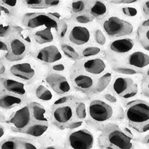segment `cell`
<instances>
[{
  "label": "cell",
  "instance_id": "54",
  "mask_svg": "<svg viewBox=\"0 0 149 149\" xmlns=\"http://www.w3.org/2000/svg\"><path fill=\"white\" fill-rule=\"evenodd\" d=\"M2 63H1V62H0V68L2 67Z\"/></svg>",
  "mask_w": 149,
  "mask_h": 149
},
{
  "label": "cell",
  "instance_id": "29",
  "mask_svg": "<svg viewBox=\"0 0 149 149\" xmlns=\"http://www.w3.org/2000/svg\"><path fill=\"white\" fill-rule=\"evenodd\" d=\"M61 49L63 50V53L67 56L68 58H70L73 60H77L79 58V55H78V52L74 50V48H72L70 45H61Z\"/></svg>",
  "mask_w": 149,
  "mask_h": 149
},
{
  "label": "cell",
  "instance_id": "17",
  "mask_svg": "<svg viewBox=\"0 0 149 149\" xmlns=\"http://www.w3.org/2000/svg\"><path fill=\"white\" fill-rule=\"evenodd\" d=\"M74 86L81 91H89L93 87L94 81L89 75L85 74H75L72 78Z\"/></svg>",
  "mask_w": 149,
  "mask_h": 149
},
{
  "label": "cell",
  "instance_id": "33",
  "mask_svg": "<svg viewBox=\"0 0 149 149\" xmlns=\"http://www.w3.org/2000/svg\"><path fill=\"white\" fill-rule=\"evenodd\" d=\"M101 52L100 48L98 47H87L85 48L82 51V55L84 58L86 57H90V56H94L98 54Z\"/></svg>",
  "mask_w": 149,
  "mask_h": 149
},
{
  "label": "cell",
  "instance_id": "37",
  "mask_svg": "<svg viewBox=\"0 0 149 149\" xmlns=\"http://www.w3.org/2000/svg\"><path fill=\"white\" fill-rule=\"evenodd\" d=\"M94 37H95V40L97 42H98V44L100 45H104L106 42V38H105L104 35L102 33V31L99 29L95 31V34H94Z\"/></svg>",
  "mask_w": 149,
  "mask_h": 149
},
{
  "label": "cell",
  "instance_id": "51",
  "mask_svg": "<svg viewBox=\"0 0 149 149\" xmlns=\"http://www.w3.org/2000/svg\"><path fill=\"white\" fill-rule=\"evenodd\" d=\"M148 5H149V2H146V3L144 4V6H143V10H144L145 14H147V16L148 15Z\"/></svg>",
  "mask_w": 149,
  "mask_h": 149
},
{
  "label": "cell",
  "instance_id": "38",
  "mask_svg": "<svg viewBox=\"0 0 149 149\" xmlns=\"http://www.w3.org/2000/svg\"><path fill=\"white\" fill-rule=\"evenodd\" d=\"M122 12L124 14L128 16V17H134L137 14V10L134 8L125 7L122 8Z\"/></svg>",
  "mask_w": 149,
  "mask_h": 149
},
{
  "label": "cell",
  "instance_id": "12",
  "mask_svg": "<svg viewBox=\"0 0 149 149\" xmlns=\"http://www.w3.org/2000/svg\"><path fill=\"white\" fill-rule=\"evenodd\" d=\"M10 74L25 81H30L35 75V70L30 63H22L12 65L9 69Z\"/></svg>",
  "mask_w": 149,
  "mask_h": 149
},
{
  "label": "cell",
  "instance_id": "45",
  "mask_svg": "<svg viewBox=\"0 0 149 149\" xmlns=\"http://www.w3.org/2000/svg\"><path fill=\"white\" fill-rule=\"evenodd\" d=\"M69 100H70V97L69 96L63 97V98H59L58 100L56 101L54 103V106H55V105H61L63 104H65L66 102H67Z\"/></svg>",
  "mask_w": 149,
  "mask_h": 149
},
{
  "label": "cell",
  "instance_id": "43",
  "mask_svg": "<svg viewBox=\"0 0 149 149\" xmlns=\"http://www.w3.org/2000/svg\"><path fill=\"white\" fill-rule=\"evenodd\" d=\"M1 4L5 5V7H7L8 8L9 7L14 8L15 7L17 4V0H13V1H0Z\"/></svg>",
  "mask_w": 149,
  "mask_h": 149
},
{
  "label": "cell",
  "instance_id": "6",
  "mask_svg": "<svg viewBox=\"0 0 149 149\" xmlns=\"http://www.w3.org/2000/svg\"><path fill=\"white\" fill-rule=\"evenodd\" d=\"M113 89L117 95L125 99L132 98L138 93L137 84L128 78H117L114 81Z\"/></svg>",
  "mask_w": 149,
  "mask_h": 149
},
{
  "label": "cell",
  "instance_id": "28",
  "mask_svg": "<svg viewBox=\"0 0 149 149\" xmlns=\"http://www.w3.org/2000/svg\"><path fill=\"white\" fill-rule=\"evenodd\" d=\"M111 77H112L111 73L107 72L105 74H104L102 78H99L96 86L97 91L98 92L103 91V90H104L107 86H108L110 82L111 81Z\"/></svg>",
  "mask_w": 149,
  "mask_h": 149
},
{
  "label": "cell",
  "instance_id": "18",
  "mask_svg": "<svg viewBox=\"0 0 149 149\" xmlns=\"http://www.w3.org/2000/svg\"><path fill=\"white\" fill-rule=\"evenodd\" d=\"M83 66L86 72L93 74H102L106 69V64L100 58L90 59L85 61Z\"/></svg>",
  "mask_w": 149,
  "mask_h": 149
},
{
  "label": "cell",
  "instance_id": "2",
  "mask_svg": "<svg viewBox=\"0 0 149 149\" xmlns=\"http://www.w3.org/2000/svg\"><path fill=\"white\" fill-rule=\"evenodd\" d=\"M126 108V117L130 127L139 133L148 130L149 107L146 101L136 100L129 102Z\"/></svg>",
  "mask_w": 149,
  "mask_h": 149
},
{
  "label": "cell",
  "instance_id": "22",
  "mask_svg": "<svg viewBox=\"0 0 149 149\" xmlns=\"http://www.w3.org/2000/svg\"><path fill=\"white\" fill-rule=\"evenodd\" d=\"M48 128H49L48 123L39 122V123L29 125L27 127H26L21 132L32 136L34 137H40L41 136L43 135L47 131Z\"/></svg>",
  "mask_w": 149,
  "mask_h": 149
},
{
  "label": "cell",
  "instance_id": "48",
  "mask_svg": "<svg viewBox=\"0 0 149 149\" xmlns=\"http://www.w3.org/2000/svg\"><path fill=\"white\" fill-rule=\"evenodd\" d=\"M105 98H106V99H107L108 102H113V103H114V102H116V101H117L116 98L114 95H110V94H106V95H105Z\"/></svg>",
  "mask_w": 149,
  "mask_h": 149
},
{
  "label": "cell",
  "instance_id": "34",
  "mask_svg": "<svg viewBox=\"0 0 149 149\" xmlns=\"http://www.w3.org/2000/svg\"><path fill=\"white\" fill-rule=\"evenodd\" d=\"M11 31V27L10 25L0 23V39L7 37L8 36L10 35Z\"/></svg>",
  "mask_w": 149,
  "mask_h": 149
},
{
  "label": "cell",
  "instance_id": "16",
  "mask_svg": "<svg viewBox=\"0 0 149 149\" xmlns=\"http://www.w3.org/2000/svg\"><path fill=\"white\" fill-rule=\"evenodd\" d=\"M70 40L74 44L81 46L86 44L90 39V33L86 28L74 26L70 31Z\"/></svg>",
  "mask_w": 149,
  "mask_h": 149
},
{
  "label": "cell",
  "instance_id": "14",
  "mask_svg": "<svg viewBox=\"0 0 149 149\" xmlns=\"http://www.w3.org/2000/svg\"><path fill=\"white\" fill-rule=\"evenodd\" d=\"M37 58L45 63H52L59 61L62 58V54L55 46H49L40 49Z\"/></svg>",
  "mask_w": 149,
  "mask_h": 149
},
{
  "label": "cell",
  "instance_id": "20",
  "mask_svg": "<svg viewBox=\"0 0 149 149\" xmlns=\"http://www.w3.org/2000/svg\"><path fill=\"white\" fill-rule=\"evenodd\" d=\"M129 65L136 68L146 67L149 63V57L142 52H136L127 58Z\"/></svg>",
  "mask_w": 149,
  "mask_h": 149
},
{
  "label": "cell",
  "instance_id": "49",
  "mask_svg": "<svg viewBox=\"0 0 149 149\" xmlns=\"http://www.w3.org/2000/svg\"><path fill=\"white\" fill-rule=\"evenodd\" d=\"M111 3L114 4H130L136 2V0H132V1H129V0H126V1H111Z\"/></svg>",
  "mask_w": 149,
  "mask_h": 149
},
{
  "label": "cell",
  "instance_id": "15",
  "mask_svg": "<svg viewBox=\"0 0 149 149\" xmlns=\"http://www.w3.org/2000/svg\"><path fill=\"white\" fill-rule=\"evenodd\" d=\"M0 84L5 90L16 95L25 96L26 95V86L23 83L8 78L0 77Z\"/></svg>",
  "mask_w": 149,
  "mask_h": 149
},
{
  "label": "cell",
  "instance_id": "4",
  "mask_svg": "<svg viewBox=\"0 0 149 149\" xmlns=\"http://www.w3.org/2000/svg\"><path fill=\"white\" fill-rule=\"evenodd\" d=\"M103 28L105 32L112 37L128 35L131 34L134 30L133 26L130 22L116 17H112L104 21Z\"/></svg>",
  "mask_w": 149,
  "mask_h": 149
},
{
  "label": "cell",
  "instance_id": "25",
  "mask_svg": "<svg viewBox=\"0 0 149 149\" xmlns=\"http://www.w3.org/2000/svg\"><path fill=\"white\" fill-rule=\"evenodd\" d=\"M34 38H35L36 41L40 44L51 42L54 40V37H53L51 29H45L37 31L34 34Z\"/></svg>",
  "mask_w": 149,
  "mask_h": 149
},
{
  "label": "cell",
  "instance_id": "9",
  "mask_svg": "<svg viewBox=\"0 0 149 149\" xmlns=\"http://www.w3.org/2000/svg\"><path fill=\"white\" fill-rule=\"evenodd\" d=\"M8 52L5 54V58L7 61H19L24 58L27 51L26 43L19 38H13L8 43Z\"/></svg>",
  "mask_w": 149,
  "mask_h": 149
},
{
  "label": "cell",
  "instance_id": "41",
  "mask_svg": "<svg viewBox=\"0 0 149 149\" xmlns=\"http://www.w3.org/2000/svg\"><path fill=\"white\" fill-rule=\"evenodd\" d=\"M8 43L0 39V52H8Z\"/></svg>",
  "mask_w": 149,
  "mask_h": 149
},
{
  "label": "cell",
  "instance_id": "32",
  "mask_svg": "<svg viewBox=\"0 0 149 149\" xmlns=\"http://www.w3.org/2000/svg\"><path fill=\"white\" fill-rule=\"evenodd\" d=\"M75 114L79 119H84L86 116V105L83 102H80L75 110Z\"/></svg>",
  "mask_w": 149,
  "mask_h": 149
},
{
  "label": "cell",
  "instance_id": "1",
  "mask_svg": "<svg viewBox=\"0 0 149 149\" xmlns=\"http://www.w3.org/2000/svg\"><path fill=\"white\" fill-rule=\"evenodd\" d=\"M98 145L102 149H134L135 143L125 131L116 125L105 127L98 137Z\"/></svg>",
  "mask_w": 149,
  "mask_h": 149
},
{
  "label": "cell",
  "instance_id": "11",
  "mask_svg": "<svg viewBox=\"0 0 149 149\" xmlns=\"http://www.w3.org/2000/svg\"><path fill=\"white\" fill-rule=\"evenodd\" d=\"M49 86L58 94H65L70 91V85L64 76L56 73L49 74L46 78Z\"/></svg>",
  "mask_w": 149,
  "mask_h": 149
},
{
  "label": "cell",
  "instance_id": "50",
  "mask_svg": "<svg viewBox=\"0 0 149 149\" xmlns=\"http://www.w3.org/2000/svg\"><path fill=\"white\" fill-rule=\"evenodd\" d=\"M5 132H6L5 128L0 124V139H2L4 137V136L5 135Z\"/></svg>",
  "mask_w": 149,
  "mask_h": 149
},
{
  "label": "cell",
  "instance_id": "40",
  "mask_svg": "<svg viewBox=\"0 0 149 149\" xmlns=\"http://www.w3.org/2000/svg\"><path fill=\"white\" fill-rule=\"evenodd\" d=\"M76 20L80 23H87V22H90V21H92V18H90L88 16L81 14V15H79L76 17Z\"/></svg>",
  "mask_w": 149,
  "mask_h": 149
},
{
  "label": "cell",
  "instance_id": "30",
  "mask_svg": "<svg viewBox=\"0 0 149 149\" xmlns=\"http://www.w3.org/2000/svg\"><path fill=\"white\" fill-rule=\"evenodd\" d=\"M24 3L30 8L42 9L48 8L47 5L45 4L44 0H26L24 1Z\"/></svg>",
  "mask_w": 149,
  "mask_h": 149
},
{
  "label": "cell",
  "instance_id": "31",
  "mask_svg": "<svg viewBox=\"0 0 149 149\" xmlns=\"http://www.w3.org/2000/svg\"><path fill=\"white\" fill-rule=\"evenodd\" d=\"M18 140L20 145V148L22 149H39V146L35 142L26 139L18 138Z\"/></svg>",
  "mask_w": 149,
  "mask_h": 149
},
{
  "label": "cell",
  "instance_id": "26",
  "mask_svg": "<svg viewBox=\"0 0 149 149\" xmlns=\"http://www.w3.org/2000/svg\"><path fill=\"white\" fill-rule=\"evenodd\" d=\"M36 96L40 100L48 102L52 100V93L48 88L43 85H39L36 89Z\"/></svg>",
  "mask_w": 149,
  "mask_h": 149
},
{
  "label": "cell",
  "instance_id": "47",
  "mask_svg": "<svg viewBox=\"0 0 149 149\" xmlns=\"http://www.w3.org/2000/svg\"><path fill=\"white\" fill-rule=\"evenodd\" d=\"M82 122H72V123H70L68 125V126L66 127L68 128H70V129H74V128H76V127H80V126L81 125Z\"/></svg>",
  "mask_w": 149,
  "mask_h": 149
},
{
  "label": "cell",
  "instance_id": "5",
  "mask_svg": "<svg viewBox=\"0 0 149 149\" xmlns=\"http://www.w3.org/2000/svg\"><path fill=\"white\" fill-rule=\"evenodd\" d=\"M94 144V136L87 130L73 131L67 138V145L71 149H91Z\"/></svg>",
  "mask_w": 149,
  "mask_h": 149
},
{
  "label": "cell",
  "instance_id": "53",
  "mask_svg": "<svg viewBox=\"0 0 149 149\" xmlns=\"http://www.w3.org/2000/svg\"><path fill=\"white\" fill-rule=\"evenodd\" d=\"M45 149H58V148L57 147H55V146H49V147H46Z\"/></svg>",
  "mask_w": 149,
  "mask_h": 149
},
{
  "label": "cell",
  "instance_id": "8",
  "mask_svg": "<svg viewBox=\"0 0 149 149\" xmlns=\"http://www.w3.org/2000/svg\"><path fill=\"white\" fill-rule=\"evenodd\" d=\"M31 115L29 106L19 109L9 118L8 123L11 125V129L16 131H22L30 125Z\"/></svg>",
  "mask_w": 149,
  "mask_h": 149
},
{
  "label": "cell",
  "instance_id": "21",
  "mask_svg": "<svg viewBox=\"0 0 149 149\" xmlns=\"http://www.w3.org/2000/svg\"><path fill=\"white\" fill-rule=\"evenodd\" d=\"M31 117L35 121L42 123H47L48 119L46 116V110L43 106L37 102H33L29 105Z\"/></svg>",
  "mask_w": 149,
  "mask_h": 149
},
{
  "label": "cell",
  "instance_id": "36",
  "mask_svg": "<svg viewBox=\"0 0 149 149\" xmlns=\"http://www.w3.org/2000/svg\"><path fill=\"white\" fill-rule=\"evenodd\" d=\"M72 8L74 13H80L83 11L85 8V3L83 1L74 2L72 4Z\"/></svg>",
  "mask_w": 149,
  "mask_h": 149
},
{
  "label": "cell",
  "instance_id": "7",
  "mask_svg": "<svg viewBox=\"0 0 149 149\" xmlns=\"http://www.w3.org/2000/svg\"><path fill=\"white\" fill-rule=\"evenodd\" d=\"M113 109L110 105L100 100H95L90 103L89 114L93 120L103 122L109 120L113 116Z\"/></svg>",
  "mask_w": 149,
  "mask_h": 149
},
{
  "label": "cell",
  "instance_id": "10",
  "mask_svg": "<svg viewBox=\"0 0 149 149\" xmlns=\"http://www.w3.org/2000/svg\"><path fill=\"white\" fill-rule=\"evenodd\" d=\"M24 96L16 95L5 90L0 84V108L9 110L21 104L24 101Z\"/></svg>",
  "mask_w": 149,
  "mask_h": 149
},
{
  "label": "cell",
  "instance_id": "23",
  "mask_svg": "<svg viewBox=\"0 0 149 149\" xmlns=\"http://www.w3.org/2000/svg\"><path fill=\"white\" fill-rule=\"evenodd\" d=\"M90 13L93 17L101 18L107 14V8L104 2L99 1L93 2L90 8Z\"/></svg>",
  "mask_w": 149,
  "mask_h": 149
},
{
  "label": "cell",
  "instance_id": "19",
  "mask_svg": "<svg viewBox=\"0 0 149 149\" xmlns=\"http://www.w3.org/2000/svg\"><path fill=\"white\" fill-rule=\"evenodd\" d=\"M134 42L131 39L125 38V39L116 40L113 41L110 45V48L114 52L124 54V53L129 52L134 48Z\"/></svg>",
  "mask_w": 149,
  "mask_h": 149
},
{
  "label": "cell",
  "instance_id": "27",
  "mask_svg": "<svg viewBox=\"0 0 149 149\" xmlns=\"http://www.w3.org/2000/svg\"><path fill=\"white\" fill-rule=\"evenodd\" d=\"M0 149H20L18 138H7L0 142Z\"/></svg>",
  "mask_w": 149,
  "mask_h": 149
},
{
  "label": "cell",
  "instance_id": "44",
  "mask_svg": "<svg viewBox=\"0 0 149 149\" xmlns=\"http://www.w3.org/2000/svg\"><path fill=\"white\" fill-rule=\"evenodd\" d=\"M45 4L47 5V7H55L60 4L59 0H44Z\"/></svg>",
  "mask_w": 149,
  "mask_h": 149
},
{
  "label": "cell",
  "instance_id": "24",
  "mask_svg": "<svg viewBox=\"0 0 149 149\" xmlns=\"http://www.w3.org/2000/svg\"><path fill=\"white\" fill-rule=\"evenodd\" d=\"M138 37L139 42L146 50H148V19L145 21L138 30Z\"/></svg>",
  "mask_w": 149,
  "mask_h": 149
},
{
  "label": "cell",
  "instance_id": "52",
  "mask_svg": "<svg viewBox=\"0 0 149 149\" xmlns=\"http://www.w3.org/2000/svg\"><path fill=\"white\" fill-rule=\"evenodd\" d=\"M4 120H5V116H4L3 114L0 112V123H1L2 122H3Z\"/></svg>",
  "mask_w": 149,
  "mask_h": 149
},
{
  "label": "cell",
  "instance_id": "39",
  "mask_svg": "<svg viewBox=\"0 0 149 149\" xmlns=\"http://www.w3.org/2000/svg\"><path fill=\"white\" fill-rule=\"evenodd\" d=\"M116 71L117 72L119 73H123V74H134L138 73L137 71H136L135 70H133V69H129V68H117L116 69Z\"/></svg>",
  "mask_w": 149,
  "mask_h": 149
},
{
  "label": "cell",
  "instance_id": "3",
  "mask_svg": "<svg viewBox=\"0 0 149 149\" xmlns=\"http://www.w3.org/2000/svg\"><path fill=\"white\" fill-rule=\"evenodd\" d=\"M22 23L29 29H35L39 26H45L46 29H54L58 30V19L56 18L52 13H30L27 14L23 18Z\"/></svg>",
  "mask_w": 149,
  "mask_h": 149
},
{
  "label": "cell",
  "instance_id": "42",
  "mask_svg": "<svg viewBox=\"0 0 149 149\" xmlns=\"http://www.w3.org/2000/svg\"><path fill=\"white\" fill-rule=\"evenodd\" d=\"M10 14V10L7 7H5V5H2L0 2V17L3 16H7Z\"/></svg>",
  "mask_w": 149,
  "mask_h": 149
},
{
  "label": "cell",
  "instance_id": "13",
  "mask_svg": "<svg viewBox=\"0 0 149 149\" xmlns=\"http://www.w3.org/2000/svg\"><path fill=\"white\" fill-rule=\"evenodd\" d=\"M53 121L59 125H66L73 118V110L70 106H59L52 113Z\"/></svg>",
  "mask_w": 149,
  "mask_h": 149
},
{
  "label": "cell",
  "instance_id": "46",
  "mask_svg": "<svg viewBox=\"0 0 149 149\" xmlns=\"http://www.w3.org/2000/svg\"><path fill=\"white\" fill-rule=\"evenodd\" d=\"M52 70L55 72H62L65 70V66L63 64H55L52 66Z\"/></svg>",
  "mask_w": 149,
  "mask_h": 149
},
{
  "label": "cell",
  "instance_id": "35",
  "mask_svg": "<svg viewBox=\"0 0 149 149\" xmlns=\"http://www.w3.org/2000/svg\"><path fill=\"white\" fill-rule=\"evenodd\" d=\"M67 30H68V26H67V24L66 23L64 20H62L61 21L60 24L58 25V35L61 38H63L66 35V32H67Z\"/></svg>",
  "mask_w": 149,
  "mask_h": 149
}]
</instances>
